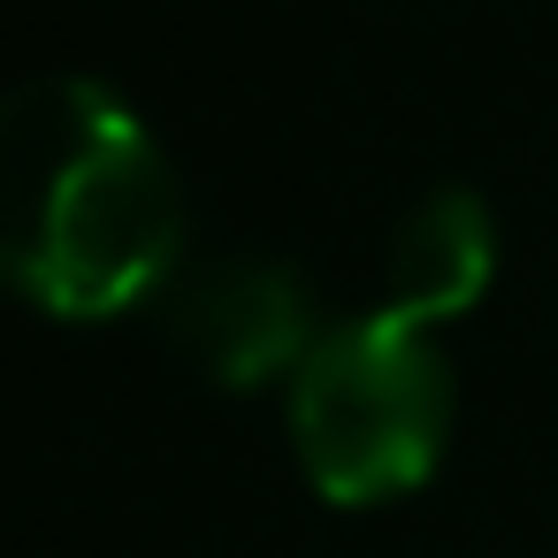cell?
<instances>
[{"instance_id": "1", "label": "cell", "mask_w": 558, "mask_h": 558, "mask_svg": "<svg viewBox=\"0 0 558 558\" xmlns=\"http://www.w3.org/2000/svg\"><path fill=\"white\" fill-rule=\"evenodd\" d=\"M9 276L54 322H108L177 283L184 192L146 116L100 77L47 70L0 108Z\"/></svg>"}, {"instance_id": "2", "label": "cell", "mask_w": 558, "mask_h": 558, "mask_svg": "<svg viewBox=\"0 0 558 558\" xmlns=\"http://www.w3.org/2000/svg\"><path fill=\"white\" fill-rule=\"evenodd\" d=\"M451 405L459 390L428 329L398 314H352L299 360L283 421L306 482L329 505H390L444 466Z\"/></svg>"}, {"instance_id": "3", "label": "cell", "mask_w": 558, "mask_h": 558, "mask_svg": "<svg viewBox=\"0 0 558 558\" xmlns=\"http://www.w3.org/2000/svg\"><path fill=\"white\" fill-rule=\"evenodd\" d=\"M161 322L184 344V360L222 390H260L276 375L291 383L322 337L306 283L283 260H253V253H222V260L184 268L161 299Z\"/></svg>"}, {"instance_id": "4", "label": "cell", "mask_w": 558, "mask_h": 558, "mask_svg": "<svg viewBox=\"0 0 558 558\" xmlns=\"http://www.w3.org/2000/svg\"><path fill=\"white\" fill-rule=\"evenodd\" d=\"M489 283H497V215L466 184H444L398 215L383 253V314L436 329L459 322Z\"/></svg>"}]
</instances>
